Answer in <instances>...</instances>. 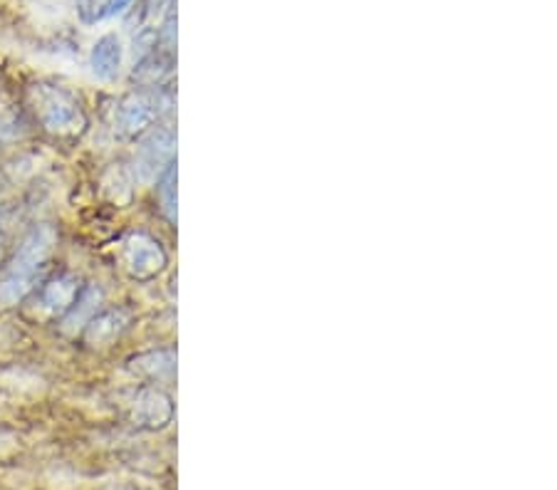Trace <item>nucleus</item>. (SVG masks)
Instances as JSON below:
<instances>
[{"label": "nucleus", "instance_id": "11", "mask_svg": "<svg viewBox=\"0 0 557 490\" xmlns=\"http://www.w3.org/2000/svg\"><path fill=\"white\" fill-rule=\"evenodd\" d=\"M129 5H132V0H110V3H107V17L124 13Z\"/></svg>", "mask_w": 557, "mask_h": 490}, {"label": "nucleus", "instance_id": "6", "mask_svg": "<svg viewBox=\"0 0 557 490\" xmlns=\"http://www.w3.org/2000/svg\"><path fill=\"white\" fill-rule=\"evenodd\" d=\"M132 315L122 307H112V310H102L95 312L92 319L83 327V340L92 347H104L114 342L124 329L129 327Z\"/></svg>", "mask_w": 557, "mask_h": 490}, {"label": "nucleus", "instance_id": "10", "mask_svg": "<svg viewBox=\"0 0 557 490\" xmlns=\"http://www.w3.org/2000/svg\"><path fill=\"white\" fill-rule=\"evenodd\" d=\"M159 201L161 211L169 221H176V164H169L159 178Z\"/></svg>", "mask_w": 557, "mask_h": 490}, {"label": "nucleus", "instance_id": "8", "mask_svg": "<svg viewBox=\"0 0 557 490\" xmlns=\"http://www.w3.org/2000/svg\"><path fill=\"white\" fill-rule=\"evenodd\" d=\"M100 302H102V290L97 288V285H83L75 305H72L67 315L62 317V329L70 335L75 332V329H83L89 319H92L97 307H100Z\"/></svg>", "mask_w": 557, "mask_h": 490}, {"label": "nucleus", "instance_id": "3", "mask_svg": "<svg viewBox=\"0 0 557 490\" xmlns=\"http://www.w3.org/2000/svg\"><path fill=\"white\" fill-rule=\"evenodd\" d=\"M120 263L129 278L151 280L166 267V251L154 236L137 230L122 240Z\"/></svg>", "mask_w": 557, "mask_h": 490}, {"label": "nucleus", "instance_id": "1", "mask_svg": "<svg viewBox=\"0 0 557 490\" xmlns=\"http://www.w3.org/2000/svg\"><path fill=\"white\" fill-rule=\"evenodd\" d=\"M58 248L55 228L42 223L33 228L23 243L15 248L3 267H0V310H11L21 305L25 298H30L40 288L42 275L48 271Z\"/></svg>", "mask_w": 557, "mask_h": 490}, {"label": "nucleus", "instance_id": "2", "mask_svg": "<svg viewBox=\"0 0 557 490\" xmlns=\"http://www.w3.org/2000/svg\"><path fill=\"white\" fill-rule=\"evenodd\" d=\"M33 120L48 137L75 141L87 131V112L75 92L55 83H35L25 92Z\"/></svg>", "mask_w": 557, "mask_h": 490}, {"label": "nucleus", "instance_id": "7", "mask_svg": "<svg viewBox=\"0 0 557 490\" xmlns=\"http://www.w3.org/2000/svg\"><path fill=\"white\" fill-rule=\"evenodd\" d=\"M89 65H92L95 77L102 79V83H114V79L120 77L122 42L114 33H107L95 42L92 55H89Z\"/></svg>", "mask_w": 557, "mask_h": 490}, {"label": "nucleus", "instance_id": "9", "mask_svg": "<svg viewBox=\"0 0 557 490\" xmlns=\"http://www.w3.org/2000/svg\"><path fill=\"white\" fill-rule=\"evenodd\" d=\"M172 147H174V137H172V131H166V129H159L157 134H151V137L144 141L141 162H139V168L144 172V176H149L154 166L172 164Z\"/></svg>", "mask_w": 557, "mask_h": 490}, {"label": "nucleus", "instance_id": "12", "mask_svg": "<svg viewBox=\"0 0 557 490\" xmlns=\"http://www.w3.org/2000/svg\"><path fill=\"white\" fill-rule=\"evenodd\" d=\"M3 234H5V221H3V211H0V243H3Z\"/></svg>", "mask_w": 557, "mask_h": 490}, {"label": "nucleus", "instance_id": "4", "mask_svg": "<svg viewBox=\"0 0 557 490\" xmlns=\"http://www.w3.org/2000/svg\"><path fill=\"white\" fill-rule=\"evenodd\" d=\"M79 290H83V285H79L77 275L60 273L55 278L40 282V288L35 290V310L50 319H62L75 305Z\"/></svg>", "mask_w": 557, "mask_h": 490}, {"label": "nucleus", "instance_id": "5", "mask_svg": "<svg viewBox=\"0 0 557 490\" xmlns=\"http://www.w3.org/2000/svg\"><path fill=\"white\" fill-rule=\"evenodd\" d=\"M159 112H161V102L157 95L134 92L129 97H124L120 106H116L114 124L124 137H137V134L149 129L151 124L159 120Z\"/></svg>", "mask_w": 557, "mask_h": 490}]
</instances>
